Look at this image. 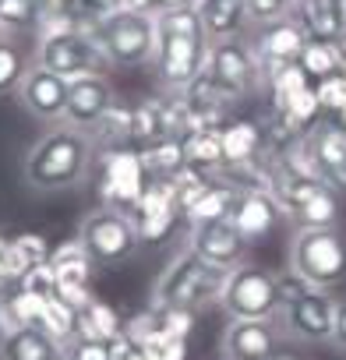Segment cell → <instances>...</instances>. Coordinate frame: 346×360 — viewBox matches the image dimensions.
Segmentation results:
<instances>
[{
	"label": "cell",
	"instance_id": "cell-1",
	"mask_svg": "<svg viewBox=\"0 0 346 360\" xmlns=\"http://www.w3.org/2000/svg\"><path fill=\"white\" fill-rule=\"evenodd\" d=\"M96 159V145L85 131L71 127V124H53L29 152H25V184L32 191H68L78 188L89 176Z\"/></svg>",
	"mask_w": 346,
	"mask_h": 360
},
{
	"label": "cell",
	"instance_id": "cell-2",
	"mask_svg": "<svg viewBox=\"0 0 346 360\" xmlns=\"http://www.w3.org/2000/svg\"><path fill=\"white\" fill-rule=\"evenodd\" d=\"M155 78L166 92L188 89L209 68V36L195 8L155 15Z\"/></svg>",
	"mask_w": 346,
	"mask_h": 360
},
{
	"label": "cell",
	"instance_id": "cell-3",
	"mask_svg": "<svg viewBox=\"0 0 346 360\" xmlns=\"http://www.w3.org/2000/svg\"><path fill=\"white\" fill-rule=\"evenodd\" d=\"M223 286H226V272L188 248L177 258H169L166 269L159 272V279L152 286V304L198 311V307L219 300Z\"/></svg>",
	"mask_w": 346,
	"mask_h": 360
},
{
	"label": "cell",
	"instance_id": "cell-4",
	"mask_svg": "<svg viewBox=\"0 0 346 360\" xmlns=\"http://www.w3.org/2000/svg\"><path fill=\"white\" fill-rule=\"evenodd\" d=\"M96 43L110 57L113 68H141L155 60V15L138 8H120L96 22Z\"/></svg>",
	"mask_w": 346,
	"mask_h": 360
},
{
	"label": "cell",
	"instance_id": "cell-5",
	"mask_svg": "<svg viewBox=\"0 0 346 360\" xmlns=\"http://www.w3.org/2000/svg\"><path fill=\"white\" fill-rule=\"evenodd\" d=\"M290 269L311 286H335L346 279V240L335 226L297 230L290 244Z\"/></svg>",
	"mask_w": 346,
	"mask_h": 360
},
{
	"label": "cell",
	"instance_id": "cell-6",
	"mask_svg": "<svg viewBox=\"0 0 346 360\" xmlns=\"http://www.w3.org/2000/svg\"><path fill=\"white\" fill-rule=\"evenodd\" d=\"M78 240L96 265H120L141 244L134 216L117 205H99L96 212H89L78 226Z\"/></svg>",
	"mask_w": 346,
	"mask_h": 360
},
{
	"label": "cell",
	"instance_id": "cell-7",
	"mask_svg": "<svg viewBox=\"0 0 346 360\" xmlns=\"http://www.w3.org/2000/svg\"><path fill=\"white\" fill-rule=\"evenodd\" d=\"M36 64L57 71L60 78H82V75H106L113 64L103 53V46L96 43L92 32L71 29V32H53V36H39L36 46Z\"/></svg>",
	"mask_w": 346,
	"mask_h": 360
},
{
	"label": "cell",
	"instance_id": "cell-8",
	"mask_svg": "<svg viewBox=\"0 0 346 360\" xmlns=\"http://www.w3.org/2000/svg\"><path fill=\"white\" fill-rule=\"evenodd\" d=\"M212 82L230 96V99H244L251 92H258L265 85V64L255 53V46L241 36L233 39H219L209 50V68Z\"/></svg>",
	"mask_w": 346,
	"mask_h": 360
},
{
	"label": "cell",
	"instance_id": "cell-9",
	"mask_svg": "<svg viewBox=\"0 0 346 360\" xmlns=\"http://www.w3.org/2000/svg\"><path fill=\"white\" fill-rule=\"evenodd\" d=\"M219 304L230 318H272L279 307V283L269 269L244 262L241 269L226 272Z\"/></svg>",
	"mask_w": 346,
	"mask_h": 360
},
{
	"label": "cell",
	"instance_id": "cell-10",
	"mask_svg": "<svg viewBox=\"0 0 346 360\" xmlns=\"http://www.w3.org/2000/svg\"><path fill=\"white\" fill-rule=\"evenodd\" d=\"M335 307L339 300L321 290V286H307L304 293H297L293 300L276 307V321L286 335L300 339V342H332V328H335Z\"/></svg>",
	"mask_w": 346,
	"mask_h": 360
},
{
	"label": "cell",
	"instance_id": "cell-11",
	"mask_svg": "<svg viewBox=\"0 0 346 360\" xmlns=\"http://www.w3.org/2000/svg\"><path fill=\"white\" fill-rule=\"evenodd\" d=\"M148 184V173L141 166L138 148L124 145V148H103L99 152V198L103 205H134L138 195Z\"/></svg>",
	"mask_w": 346,
	"mask_h": 360
},
{
	"label": "cell",
	"instance_id": "cell-12",
	"mask_svg": "<svg viewBox=\"0 0 346 360\" xmlns=\"http://www.w3.org/2000/svg\"><path fill=\"white\" fill-rule=\"evenodd\" d=\"M68 78H60L57 71L43 68V64H29L15 96L18 103L25 106L29 117H36L39 124H64V113H68Z\"/></svg>",
	"mask_w": 346,
	"mask_h": 360
},
{
	"label": "cell",
	"instance_id": "cell-13",
	"mask_svg": "<svg viewBox=\"0 0 346 360\" xmlns=\"http://www.w3.org/2000/svg\"><path fill=\"white\" fill-rule=\"evenodd\" d=\"M127 212L134 216V226H138L141 244L162 240L173 226H177V219H184L173 180H148L145 191L138 195V202H134Z\"/></svg>",
	"mask_w": 346,
	"mask_h": 360
},
{
	"label": "cell",
	"instance_id": "cell-14",
	"mask_svg": "<svg viewBox=\"0 0 346 360\" xmlns=\"http://www.w3.org/2000/svg\"><path fill=\"white\" fill-rule=\"evenodd\" d=\"M248 244H251V240H248L230 219L191 226V237H188V248H191L195 255H202L205 262H212L216 269H223V272H233V269L244 265Z\"/></svg>",
	"mask_w": 346,
	"mask_h": 360
},
{
	"label": "cell",
	"instance_id": "cell-15",
	"mask_svg": "<svg viewBox=\"0 0 346 360\" xmlns=\"http://www.w3.org/2000/svg\"><path fill=\"white\" fill-rule=\"evenodd\" d=\"M279 321L276 318H230L223 332L226 360H272L279 349Z\"/></svg>",
	"mask_w": 346,
	"mask_h": 360
},
{
	"label": "cell",
	"instance_id": "cell-16",
	"mask_svg": "<svg viewBox=\"0 0 346 360\" xmlns=\"http://www.w3.org/2000/svg\"><path fill=\"white\" fill-rule=\"evenodd\" d=\"M304 141H307L314 173L342 195V191H346V131H342L332 117H321V120L304 134Z\"/></svg>",
	"mask_w": 346,
	"mask_h": 360
},
{
	"label": "cell",
	"instance_id": "cell-17",
	"mask_svg": "<svg viewBox=\"0 0 346 360\" xmlns=\"http://www.w3.org/2000/svg\"><path fill=\"white\" fill-rule=\"evenodd\" d=\"M117 103V92L110 85L106 75H82V78H71L68 85V113H64V124L78 127V131H92L103 113Z\"/></svg>",
	"mask_w": 346,
	"mask_h": 360
},
{
	"label": "cell",
	"instance_id": "cell-18",
	"mask_svg": "<svg viewBox=\"0 0 346 360\" xmlns=\"http://www.w3.org/2000/svg\"><path fill=\"white\" fill-rule=\"evenodd\" d=\"M304 43H307V32L297 25V18H276V22H265L255 36V53L262 57L265 68H276V64H293L300 60L304 53Z\"/></svg>",
	"mask_w": 346,
	"mask_h": 360
},
{
	"label": "cell",
	"instance_id": "cell-19",
	"mask_svg": "<svg viewBox=\"0 0 346 360\" xmlns=\"http://www.w3.org/2000/svg\"><path fill=\"white\" fill-rule=\"evenodd\" d=\"M181 96H184L188 113H191V120H195L198 131L202 127H223L226 124V113H230V103L233 99L212 82L209 71H202L188 89H181Z\"/></svg>",
	"mask_w": 346,
	"mask_h": 360
},
{
	"label": "cell",
	"instance_id": "cell-20",
	"mask_svg": "<svg viewBox=\"0 0 346 360\" xmlns=\"http://www.w3.org/2000/svg\"><path fill=\"white\" fill-rule=\"evenodd\" d=\"M279 205L269 191H237V202L230 209V223L248 237V240H258L265 233H272V226L279 223Z\"/></svg>",
	"mask_w": 346,
	"mask_h": 360
},
{
	"label": "cell",
	"instance_id": "cell-21",
	"mask_svg": "<svg viewBox=\"0 0 346 360\" xmlns=\"http://www.w3.org/2000/svg\"><path fill=\"white\" fill-rule=\"evenodd\" d=\"M0 360H64V346L36 325H18L0 335Z\"/></svg>",
	"mask_w": 346,
	"mask_h": 360
},
{
	"label": "cell",
	"instance_id": "cell-22",
	"mask_svg": "<svg viewBox=\"0 0 346 360\" xmlns=\"http://www.w3.org/2000/svg\"><path fill=\"white\" fill-rule=\"evenodd\" d=\"M195 11L202 18V29H205L209 43L241 36V29L248 22L244 0H195Z\"/></svg>",
	"mask_w": 346,
	"mask_h": 360
},
{
	"label": "cell",
	"instance_id": "cell-23",
	"mask_svg": "<svg viewBox=\"0 0 346 360\" xmlns=\"http://www.w3.org/2000/svg\"><path fill=\"white\" fill-rule=\"evenodd\" d=\"M237 202V191L219 176H209L205 188L198 191V198L184 209V223L188 226H202V223H219L230 219V209Z\"/></svg>",
	"mask_w": 346,
	"mask_h": 360
},
{
	"label": "cell",
	"instance_id": "cell-24",
	"mask_svg": "<svg viewBox=\"0 0 346 360\" xmlns=\"http://www.w3.org/2000/svg\"><path fill=\"white\" fill-rule=\"evenodd\" d=\"M265 152V127L255 120H226L223 124V159L226 166L251 162Z\"/></svg>",
	"mask_w": 346,
	"mask_h": 360
},
{
	"label": "cell",
	"instance_id": "cell-25",
	"mask_svg": "<svg viewBox=\"0 0 346 360\" xmlns=\"http://www.w3.org/2000/svg\"><path fill=\"white\" fill-rule=\"evenodd\" d=\"M162 138H173L169 134V113H166V99H141L134 106V117H131V148H148Z\"/></svg>",
	"mask_w": 346,
	"mask_h": 360
},
{
	"label": "cell",
	"instance_id": "cell-26",
	"mask_svg": "<svg viewBox=\"0 0 346 360\" xmlns=\"http://www.w3.org/2000/svg\"><path fill=\"white\" fill-rule=\"evenodd\" d=\"M184 159L198 173H209V176L219 173L226 166V159H223V127H202V131L188 134L184 138Z\"/></svg>",
	"mask_w": 346,
	"mask_h": 360
},
{
	"label": "cell",
	"instance_id": "cell-27",
	"mask_svg": "<svg viewBox=\"0 0 346 360\" xmlns=\"http://www.w3.org/2000/svg\"><path fill=\"white\" fill-rule=\"evenodd\" d=\"M50 265L57 272V286H89V276L96 269V262L89 258V251L82 248V240H68L57 251H50Z\"/></svg>",
	"mask_w": 346,
	"mask_h": 360
},
{
	"label": "cell",
	"instance_id": "cell-28",
	"mask_svg": "<svg viewBox=\"0 0 346 360\" xmlns=\"http://www.w3.org/2000/svg\"><path fill=\"white\" fill-rule=\"evenodd\" d=\"M138 155H141V166H145L148 180H169V176H177L188 166L184 141H177V138H162V141L141 148Z\"/></svg>",
	"mask_w": 346,
	"mask_h": 360
},
{
	"label": "cell",
	"instance_id": "cell-29",
	"mask_svg": "<svg viewBox=\"0 0 346 360\" xmlns=\"http://www.w3.org/2000/svg\"><path fill=\"white\" fill-rule=\"evenodd\" d=\"M120 332H124V318H120L106 300H96V297H92V300L78 311V328H75V335L110 342V339H117Z\"/></svg>",
	"mask_w": 346,
	"mask_h": 360
},
{
	"label": "cell",
	"instance_id": "cell-30",
	"mask_svg": "<svg viewBox=\"0 0 346 360\" xmlns=\"http://www.w3.org/2000/svg\"><path fill=\"white\" fill-rule=\"evenodd\" d=\"M43 18H46L43 0H0V32L4 36L39 32Z\"/></svg>",
	"mask_w": 346,
	"mask_h": 360
},
{
	"label": "cell",
	"instance_id": "cell-31",
	"mask_svg": "<svg viewBox=\"0 0 346 360\" xmlns=\"http://www.w3.org/2000/svg\"><path fill=\"white\" fill-rule=\"evenodd\" d=\"M131 117H134V106L113 103V106L103 113V120L89 131L92 145H96L99 152H103V148H124V145H131Z\"/></svg>",
	"mask_w": 346,
	"mask_h": 360
},
{
	"label": "cell",
	"instance_id": "cell-32",
	"mask_svg": "<svg viewBox=\"0 0 346 360\" xmlns=\"http://www.w3.org/2000/svg\"><path fill=\"white\" fill-rule=\"evenodd\" d=\"M300 68L307 71L311 85L328 78V75H335L339 71V46H335V39H311L307 36L304 53H300Z\"/></svg>",
	"mask_w": 346,
	"mask_h": 360
},
{
	"label": "cell",
	"instance_id": "cell-33",
	"mask_svg": "<svg viewBox=\"0 0 346 360\" xmlns=\"http://www.w3.org/2000/svg\"><path fill=\"white\" fill-rule=\"evenodd\" d=\"M43 328L64 346L68 339H75V328H78V311L64 300V297H46L43 304Z\"/></svg>",
	"mask_w": 346,
	"mask_h": 360
},
{
	"label": "cell",
	"instance_id": "cell-34",
	"mask_svg": "<svg viewBox=\"0 0 346 360\" xmlns=\"http://www.w3.org/2000/svg\"><path fill=\"white\" fill-rule=\"evenodd\" d=\"M265 85L272 89V103H276V99H286V96H293V92L307 89V85H311V78H307V71L300 68V60H293V64L265 68Z\"/></svg>",
	"mask_w": 346,
	"mask_h": 360
},
{
	"label": "cell",
	"instance_id": "cell-35",
	"mask_svg": "<svg viewBox=\"0 0 346 360\" xmlns=\"http://www.w3.org/2000/svg\"><path fill=\"white\" fill-rule=\"evenodd\" d=\"M25 68H29V64H25L22 50L15 46V36H4V32H0V96L18 89Z\"/></svg>",
	"mask_w": 346,
	"mask_h": 360
},
{
	"label": "cell",
	"instance_id": "cell-36",
	"mask_svg": "<svg viewBox=\"0 0 346 360\" xmlns=\"http://www.w3.org/2000/svg\"><path fill=\"white\" fill-rule=\"evenodd\" d=\"M8 304H11L18 325H36V328H43V304H46V297H39V293L18 286L15 293H8Z\"/></svg>",
	"mask_w": 346,
	"mask_h": 360
},
{
	"label": "cell",
	"instance_id": "cell-37",
	"mask_svg": "<svg viewBox=\"0 0 346 360\" xmlns=\"http://www.w3.org/2000/svg\"><path fill=\"white\" fill-rule=\"evenodd\" d=\"M155 314H159V332L162 335H173V339H188L191 328H195V311L188 307H159L152 304Z\"/></svg>",
	"mask_w": 346,
	"mask_h": 360
},
{
	"label": "cell",
	"instance_id": "cell-38",
	"mask_svg": "<svg viewBox=\"0 0 346 360\" xmlns=\"http://www.w3.org/2000/svg\"><path fill=\"white\" fill-rule=\"evenodd\" d=\"M314 92H318V103H321V113L332 117L346 106V75H328L321 82H314Z\"/></svg>",
	"mask_w": 346,
	"mask_h": 360
},
{
	"label": "cell",
	"instance_id": "cell-39",
	"mask_svg": "<svg viewBox=\"0 0 346 360\" xmlns=\"http://www.w3.org/2000/svg\"><path fill=\"white\" fill-rule=\"evenodd\" d=\"M64 360H113V353H110V342H103V339L75 335L64 342Z\"/></svg>",
	"mask_w": 346,
	"mask_h": 360
},
{
	"label": "cell",
	"instance_id": "cell-40",
	"mask_svg": "<svg viewBox=\"0 0 346 360\" xmlns=\"http://www.w3.org/2000/svg\"><path fill=\"white\" fill-rule=\"evenodd\" d=\"M18 286H22V290H32V293H39V297H53V293H57V272H53L50 262L32 265V269L18 279Z\"/></svg>",
	"mask_w": 346,
	"mask_h": 360
},
{
	"label": "cell",
	"instance_id": "cell-41",
	"mask_svg": "<svg viewBox=\"0 0 346 360\" xmlns=\"http://www.w3.org/2000/svg\"><path fill=\"white\" fill-rule=\"evenodd\" d=\"M248 8V22L255 25H265V22H276V18H286L293 0H244Z\"/></svg>",
	"mask_w": 346,
	"mask_h": 360
},
{
	"label": "cell",
	"instance_id": "cell-42",
	"mask_svg": "<svg viewBox=\"0 0 346 360\" xmlns=\"http://www.w3.org/2000/svg\"><path fill=\"white\" fill-rule=\"evenodd\" d=\"M11 248L22 255V262L32 269V265H43V262H50V244L39 237V233H18L15 240H11Z\"/></svg>",
	"mask_w": 346,
	"mask_h": 360
},
{
	"label": "cell",
	"instance_id": "cell-43",
	"mask_svg": "<svg viewBox=\"0 0 346 360\" xmlns=\"http://www.w3.org/2000/svg\"><path fill=\"white\" fill-rule=\"evenodd\" d=\"M148 349L155 353V360H188V339H173V335H162V332H155Z\"/></svg>",
	"mask_w": 346,
	"mask_h": 360
},
{
	"label": "cell",
	"instance_id": "cell-44",
	"mask_svg": "<svg viewBox=\"0 0 346 360\" xmlns=\"http://www.w3.org/2000/svg\"><path fill=\"white\" fill-rule=\"evenodd\" d=\"M332 342L339 349H346V300H339L335 307V328H332Z\"/></svg>",
	"mask_w": 346,
	"mask_h": 360
},
{
	"label": "cell",
	"instance_id": "cell-45",
	"mask_svg": "<svg viewBox=\"0 0 346 360\" xmlns=\"http://www.w3.org/2000/svg\"><path fill=\"white\" fill-rule=\"evenodd\" d=\"M184 8H195V0H155L152 15H169V11H184Z\"/></svg>",
	"mask_w": 346,
	"mask_h": 360
},
{
	"label": "cell",
	"instance_id": "cell-46",
	"mask_svg": "<svg viewBox=\"0 0 346 360\" xmlns=\"http://www.w3.org/2000/svg\"><path fill=\"white\" fill-rule=\"evenodd\" d=\"M117 360H155V353H152L148 346H138V342H131V346H127V349H124Z\"/></svg>",
	"mask_w": 346,
	"mask_h": 360
},
{
	"label": "cell",
	"instance_id": "cell-47",
	"mask_svg": "<svg viewBox=\"0 0 346 360\" xmlns=\"http://www.w3.org/2000/svg\"><path fill=\"white\" fill-rule=\"evenodd\" d=\"M328 8H332V18H335L339 32L346 36V0H328Z\"/></svg>",
	"mask_w": 346,
	"mask_h": 360
},
{
	"label": "cell",
	"instance_id": "cell-48",
	"mask_svg": "<svg viewBox=\"0 0 346 360\" xmlns=\"http://www.w3.org/2000/svg\"><path fill=\"white\" fill-rule=\"evenodd\" d=\"M335 46H339V75H346V36H339Z\"/></svg>",
	"mask_w": 346,
	"mask_h": 360
},
{
	"label": "cell",
	"instance_id": "cell-49",
	"mask_svg": "<svg viewBox=\"0 0 346 360\" xmlns=\"http://www.w3.org/2000/svg\"><path fill=\"white\" fill-rule=\"evenodd\" d=\"M152 4L155 0H127V8H138V11H148V15H152Z\"/></svg>",
	"mask_w": 346,
	"mask_h": 360
},
{
	"label": "cell",
	"instance_id": "cell-50",
	"mask_svg": "<svg viewBox=\"0 0 346 360\" xmlns=\"http://www.w3.org/2000/svg\"><path fill=\"white\" fill-rule=\"evenodd\" d=\"M332 120H335V124H339V127H342V131H346V106H342V110H339V113H332Z\"/></svg>",
	"mask_w": 346,
	"mask_h": 360
},
{
	"label": "cell",
	"instance_id": "cell-51",
	"mask_svg": "<svg viewBox=\"0 0 346 360\" xmlns=\"http://www.w3.org/2000/svg\"><path fill=\"white\" fill-rule=\"evenodd\" d=\"M272 360H293V356H290V353H276Z\"/></svg>",
	"mask_w": 346,
	"mask_h": 360
},
{
	"label": "cell",
	"instance_id": "cell-52",
	"mask_svg": "<svg viewBox=\"0 0 346 360\" xmlns=\"http://www.w3.org/2000/svg\"><path fill=\"white\" fill-rule=\"evenodd\" d=\"M223 360H226V356H223Z\"/></svg>",
	"mask_w": 346,
	"mask_h": 360
}]
</instances>
